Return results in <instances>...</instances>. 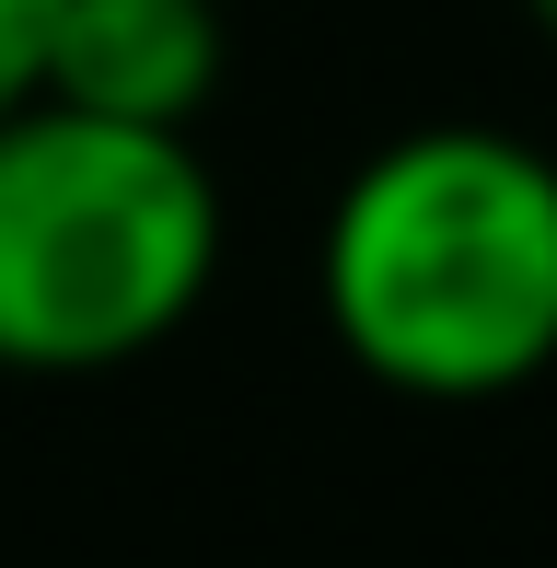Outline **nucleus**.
Segmentation results:
<instances>
[{
    "label": "nucleus",
    "mask_w": 557,
    "mask_h": 568,
    "mask_svg": "<svg viewBox=\"0 0 557 568\" xmlns=\"http://www.w3.org/2000/svg\"><path fill=\"white\" fill-rule=\"evenodd\" d=\"M523 23H535V36H546V47H557V0H523Z\"/></svg>",
    "instance_id": "5"
},
{
    "label": "nucleus",
    "mask_w": 557,
    "mask_h": 568,
    "mask_svg": "<svg viewBox=\"0 0 557 568\" xmlns=\"http://www.w3.org/2000/svg\"><path fill=\"white\" fill-rule=\"evenodd\" d=\"M221 278V186L198 140L70 105L0 116V372H117Z\"/></svg>",
    "instance_id": "2"
},
{
    "label": "nucleus",
    "mask_w": 557,
    "mask_h": 568,
    "mask_svg": "<svg viewBox=\"0 0 557 568\" xmlns=\"http://www.w3.org/2000/svg\"><path fill=\"white\" fill-rule=\"evenodd\" d=\"M47 12L59 0H0V116L36 105V59H47Z\"/></svg>",
    "instance_id": "4"
},
{
    "label": "nucleus",
    "mask_w": 557,
    "mask_h": 568,
    "mask_svg": "<svg viewBox=\"0 0 557 568\" xmlns=\"http://www.w3.org/2000/svg\"><path fill=\"white\" fill-rule=\"evenodd\" d=\"M221 70H233L221 0H59L47 59H36V105L151 128V140H198Z\"/></svg>",
    "instance_id": "3"
},
{
    "label": "nucleus",
    "mask_w": 557,
    "mask_h": 568,
    "mask_svg": "<svg viewBox=\"0 0 557 568\" xmlns=\"http://www.w3.org/2000/svg\"><path fill=\"white\" fill-rule=\"evenodd\" d=\"M337 348L384 395L488 406L557 372V163L512 128H407L314 244Z\"/></svg>",
    "instance_id": "1"
}]
</instances>
